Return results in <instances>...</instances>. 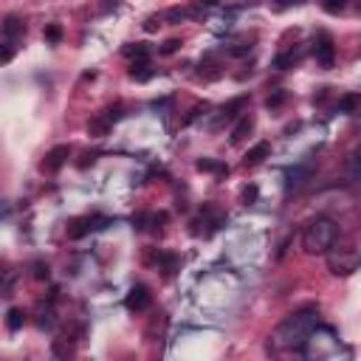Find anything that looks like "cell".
Here are the masks:
<instances>
[{"mask_svg":"<svg viewBox=\"0 0 361 361\" xmlns=\"http://www.w3.org/2000/svg\"><path fill=\"white\" fill-rule=\"evenodd\" d=\"M68 155H71V147L68 144H59V147H54L48 155H45V161H42V169H48V172H56L65 161H68Z\"/></svg>","mask_w":361,"mask_h":361,"instance_id":"5b68a950","label":"cell"},{"mask_svg":"<svg viewBox=\"0 0 361 361\" xmlns=\"http://www.w3.org/2000/svg\"><path fill=\"white\" fill-rule=\"evenodd\" d=\"M268 152H271V147H268L265 141H259L257 147H251V149L245 152V164H248V166H254V164H259V161H262Z\"/></svg>","mask_w":361,"mask_h":361,"instance_id":"9c48e42d","label":"cell"},{"mask_svg":"<svg viewBox=\"0 0 361 361\" xmlns=\"http://www.w3.org/2000/svg\"><path fill=\"white\" fill-rule=\"evenodd\" d=\"M322 6H324V11L336 14V11H341V8L347 6V0H322Z\"/></svg>","mask_w":361,"mask_h":361,"instance_id":"2e32d148","label":"cell"},{"mask_svg":"<svg viewBox=\"0 0 361 361\" xmlns=\"http://www.w3.org/2000/svg\"><path fill=\"white\" fill-rule=\"evenodd\" d=\"M293 62H296V56H293V54H282V56H276V62H274V65L285 71V68H288V65H293Z\"/></svg>","mask_w":361,"mask_h":361,"instance_id":"e0dca14e","label":"cell"},{"mask_svg":"<svg viewBox=\"0 0 361 361\" xmlns=\"http://www.w3.org/2000/svg\"><path fill=\"white\" fill-rule=\"evenodd\" d=\"M127 307L130 310H147L149 307V290L144 285H135L130 290V296H127Z\"/></svg>","mask_w":361,"mask_h":361,"instance_id":"8992f818","label":"cell"},{"mask_svg":"<svg viewBox=\"0 0 361 361\" xmlns=\"http://www.w3.org/2000/svg\"><path fill=\"white\" fill-rule=\"evenodd\" d=\"M347 175H350V180L358 178V152H350V158H347Z\"/></svg>","mask_w":361,"mask_h":361,"instance_id":"4fadbf2b","label":"cell"},{"mask_svg":"<svg viewBox=\"0 0 361 361\" xmlns=\"http://www.w3.org/2000/svg\"><path fill=\"white\" fill-rule=\"evenodd\" d=\"M251 127H254V121H251L248 116H243V118L237 121V127L231 130V144H240V141H243V138L251 133Z\"/></svg>","mask_w":361,"mask_h":361,"instance_id":"ba28073f","label":"cell"},{"mask_svg":"<svg viewBox=\"0 0 361 361\" xmlns=\"http://www.w3.org/2000/svg\"><path fill=\"white\" fill-rule=\"evenodd\" d=\"M133 76H138V79H147L149 76V71H147V62H144V56L138 59V62H133V71H130Z\"/></svg>","mask_w":361,"mask_h":361,"instance_id":"5bb4252c","label":"cell"},{"mask_svg":"<svg viewBox=\"0 0 361 361\" xmlns=\"http://www.w3.org/2000/svg\"><path fill=\"white\" fill-rule=\"evenodd\" d=\"M310 175H313V166H310V164H299V166H293V169H288V172H285L288 186H302Z\"/></svg>","mask_w":361,"mask_h":361,"instance_id":"52a82bcc","label":"cell"},{"mask_svg":"<svg viewBox=\"0 0 361 361\" xmlns=\"http://www.w3.org/2000/svg\"><path fill=\"white\" fill-rule=\"evenodd\" d=\"M11 212V203H6V200H0V217H6Z\"/></svg>","mask_w":361,"mask_h":361,"instance_id":"603a6c76","label":"cell"},{"mask_svg":"<svg viewBox=\"0 0 361 361\" xmlns=\"http://www.w3.org/2000/svg\"><path fill=\"white\" fill-rule=\"evenodd\" d=\"M319 324V313L313 307H305V310H296L290 313L288 319H282L274 333H271V347L274 350H299L316 330Z\"/></svg>","mask_w":361,"mask_h":361,"instance_id":"6da1fadb","label":"cell"},{"mask_svg":"<svg viewBox=\"0 0 361 361\" xmlns=\"http://www.w3.org/2000/svg\"><path fill=\"white\" fill-rule=\"evenodd\" d=\"M327 268L336 274V276H350L353 271H358V251L353 243L347 245H330L327 251Z\"/></svg>","mask_w":361,"mask_h":361,"instance_id":"3957f363","label":"cell"},{"mask_svg":"<svg viewBox=\"0 0 361 361\" xmlns=\"http://www.w3.org/2000/svg\"><path fill=\"white\" fill-rule=\"evenodd\" d=\"M99 6H102L104 11H113V8L118 6V0H99Z\"/></svg>","mask_w":361,"mask_h":361,"instance_id":"d6986e66","label":"cell"},{"mask_svg":"<svg viewBox=\"0 0 361 361\" xmlns=\"http://www.w3.org/2000/svg\"><path fill=\"white\" fill-rule=\"evenodd\" d=\"M336 240H338V226L330 217H316L302 231V248H305V254H313V257L327 254Z\"/></svg>","mask_w":361,"mask_h":361,"instance_id":"7a4b0ae2","label":"cell"},{"mask_svg":"<svg viewBox=\"0 0 361 361\" xmlns=\"http://www.w3.org/2000/svg\"><path fill=\"white\" fill-rule=\"evenodd\" d=\"M178 45H180V42H178V39H169V42H166V45H164V48H161V51H164V54H172V51H175V48H178Z\"/></svg>","mask_w":361,"mask_h":361,"instance_id":"ffe728a7","label":"cell"},{"mask_svg":"<svg viewBox=\"0 0 361 361\" xmlns=\"http://www.w3.org/2000/svg\"><path fill=\"white\" fill-rule=\"evenodd\" d=\"M90 228H93V220H90V217H85V220H76V223H73V228H71L68 234H71V237L76 240V237H82V234H87Z\"/></svg>","mask_w":361,"mask_h":361,"instance_id":"7c38bea8","label":"cell"},{"mask_svg":"<svg viewBox=\"0 0 361 361\" xmlns=\"http://www.w3.org/2000/svg\"><path fill=\"white\" fill-rule=\"evenodd\" d=\"M116 116H99V118H93L90 124H87V130L93 133V135H104L107 133V127H110V121H113Z\"/></svg>","mask_w":361,"mask_h":361,"instance_id":"8fae6325","label":"cell"},{"mask_svg":"<svg viewBox=\"0 0 361 361\" xmlns=\"http://www.w3.org/2000/svg\"><path fill=\"white\" fill-rule=\"evenodd\" d=\"M0 34H3V39L14 48V45L23 39L25 25H23V20H20V17H6V20H3V25H0Z\"/></svg>","mask_w":361,"mask_h":361,"instance_id":"277c9868","label":"cell"},{"mask_svg":"<svg viewBox=\"0 0 361 361\" xmlns=\"http://www.w3.org/2000/svg\"><path fill=\"white\" fill-rule=\"evenodd\" d=\"M144 28H147V31H155V28H158V20H155V17H149V20L144 23Z\"/></svg>","mask_w":361,"mask_h":361,"instance_id":"7402d4cb","label":"cell"},{"mask_svg":"<svg viewBox=\"0 0 361 361\" xmlns=\"http://www.w3.org/2000/svg\"><path fill=\"white\" fill-rule=\"evenodd\" d=\"M341 107H344V110H353V107H355V96H347V99L341 102Z\"/></svg>","mask_w":361,"mask_h":361,"instance_id":"44dd1931","label":"cell"},{"mask_svg":"<svg viewBox=\"0 0 361 361\" xmlns=\"http://www.w3.org/2000/svg\"><path fill=\"white\" fill-rule=\"evenodd\" d=\"M220 0H200V6H217Z\"/></svg>","mask_w":361,"mask_h":361,"instance_id":"cb8c5ba5","label":"cell"},{"mask_svg":"<svg viewBox=\"0 0 361 361\" xmlns=\"http://www.w3.org/2000/svg\"><path fill=\"white\" fill-rule=\"evenodd\" d=\"M316 59L327 68V65H333V45H330V39H322L319 45H316Z\"/></svg>","mask_w":361,"mask_h":361,"instance_id":"30bf717a","label":"cell"},{"mask_svg":"<svg viewBox=\"0 0 361 361\" xmlns=\"http://www.w3.org/2000/svg\"><path fill=\"white\" fill-rule=\"evenodd\" d=\"M20 324H23V313H20L17 307H11V310H8V327H11V330H20Z\"/></svg>","mask_w":361,"mask_h":361,"instance_id":"9a60e30c","label":"cell"},{"mask_svg":"<svg viewBox=\"0 0 361 361\" xmlns=\"http://www.w3.org/2000/svg\"><path fill=\"white\" fill-rule=\"evenodd\" d=\"M279 3H288V0H279Z\"/></svg>","mask_w":361,"mask_h":361,"instance_id":"d4e9b609","label":"cell"},{"mask_svg":"<svg viewBox=\"0 0 361 361\" xmlns=\"http://www.w3.org/2000/svg\"><path fill=\"white\" fill-rule=\"evenodd\" d=\"M62 37V31H59V25H48L45 28V39H51V42H56Z\"/></svg>","mask_w":361,"mask_h":361,"instance_id":"ac0fdd59","label":"cell"}]
</instances>
